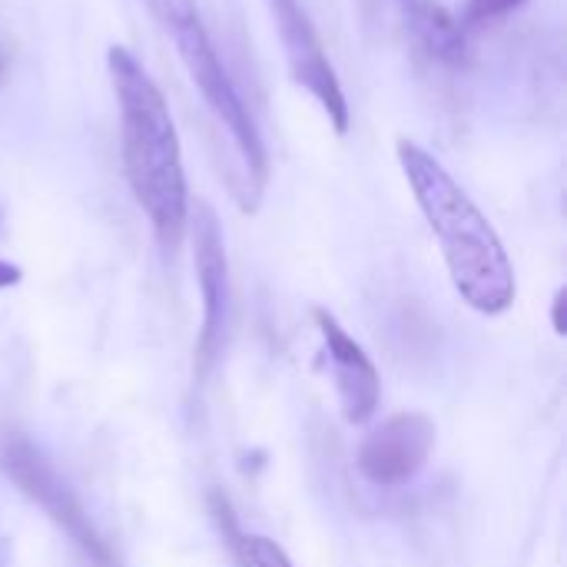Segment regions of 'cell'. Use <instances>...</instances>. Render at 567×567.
<instances>
[{"instance_id":"ba28073f","label":"cell","mask_w":567,"mask_h":567,"mask_svg":"<svg viewBox=\"0 0 567 567\" xmlns=\"http://www.w3.org/2000/svg\"><path fill=\"white\" fill-rule=\"evenodd\" d=\"M316 326H319L322 342H326V355H329V365H332V379H336L346 419L352 425L369 422L375 415V409H379V399H382V382H379V372H375L372 359L336 322L332 312L316 309Z\"/></svg>"},{"instance_id":"4fadbf2b","label":"cell","mask_w":567,"mask_h":567,"mask_svg":"<svg viewBox=\"0 0 567 567\" xmlns=\"http://www.w3.org/2000/svg\"><path fill=\"white\" fill-rule=\"evenodd\" d=\"M20 282V269L13 266V262H3L0 259V289H10V286H17Z\"/></svg>"},{"instance_id":"277c9868","label":"cell","mask_w":567,"mask_h":567,"mask_svg":"<svg viewBox=\"0 0 567 567\" xmlns=\"http://www.w3.org/2000/svg\"><path fill=\"white\" fill-rule=\"evenodd\" d=\"M269 10H272L279 40L286 47L292 80L319 100V106L332 120L336 133H349V103H346L342 83H339L336 66L329 63L306 10L299 7V0H269Z\"/></svg>"},{"instance_id":"8992f818","label":"cell","mask_w":567,"mask_h":567,"mask_svg":"<svg viewBox=\"0 0 567 567\" xmlns=\"http://www.w3.org/2000/svg\"><path fill=\"white\" fill-rule=\"evenodd\" d=\"M193 256H196V279L203 292V332H199V375L209 372L216 362L226 326H229V266L226 246L216 213L206 203H196L193 216Z\"/></svg>"},{"instance_id":"3957f363","label":"cell","mask_w":567,"mask_h":567,"mask_svg":"<svg viewBox=\"0 0 567 567\" xmlns=\"http://www.w3.org/2000/svg\"><path fill=\"white\" fill-rule=\"evenodd\" d=\"M143 7L159 23V30L173 40L189 80L199 86L203 100L209 103L216 120L233 136V143L246 163V176L252 183H262L269 176L266 146L259 140V130H256L233 76L226 73V66H223V60H219V53H216V47H213V40L199 20L196 0H143Z\"/></svg>"},{"instance_id":"52a82bcc","label":"cell","mask_w":567,"mask_h":567,"mask_svg":"<svg viewBox=\"0 0 567 567\" xmlns=\"http://www.w3.org/2000/svg\"><path fill=\"white\" fill-rule=\"evenodd\" d=\"M3 468L7 475L20 485L23 495H30L90 558L96 561H106V548L103 542L96 538L90 518L83 515L80 502L70 495V488L56 478V472L33 452L30 442L23 439H10L7 449H3Z\"/></svg>"},{"instance_id":"7a4b0ae2","label":"cell","mask_w":567,"mask_h":567,"mask_svg":"<svg viewBox=\"0 0 567 567\" xmlns=\"http://www.w3.org/2000/svg\"><path fill=\"white\" fill-rule=\"evenodd\" d=\"M399 163L442 246L458 296L482 316L508 312L518 289L495 226L452 179V173L419 143L399 140Z\"/></svg>"},{"instance_id":"9c48e42d","label":"cell","mask_w":567,"mask_h":567,"mask_svg":"<svg viewBox=\"0 0 567 567\" xmlns=\"http://www.w3.org/2000/svg\"><path fill=\"white\" fill-rule=\"evenodd\" d=\"M412 17V30L422 43V50L449 66L465 63L468 56V43H465V27L458 23V17H452L442 3L435 0H412L409 7Z\"/></svg>"},{"instance_id":"5b68a950","label":"cell","mask_w":567,"mask_h":567,"mask_svg":"<svg viewBox=\"0 0 567 567\" xmlns=\"http://www.w3.org/2000/svg\"><path fill=\"white\" fill-rule=\"evenodd\" d=\"M435 425L422 412H402L365 435L359 449V472L379 488L409 485L432 455Z\"/></svg>"},{"instance_id":"30bf717a","label":"cell","mask_w":567,"mask_h":567,"mask_svg":"<svg viewBox=\"0 0 567 567\" xmlns=\"http://www.w3.org/2000/svg\"><path fill=\"white\" fill-rule=\"evenodd\" d=\"M236 548H239V565L243 567H292L286 551L262 535H246L236 542Z\"/></svg>"},{"instance_id":"7c38bea8","label":"cell","mask_w":567,"mask_h":567,"mask_svg":"<svg viewBox=\"0 0 567 567\" xmlns=\"http://www.w3.org/2000/svg\"><path fill=\"white\" fill-rule=\"evenodd\" d=\"M565 306H567V289H558V296H555V309H551V319H555V332H558V336H565L567 332Z\"/></svg>"},{"instance_id":"6da1fadb","label":"cell","mask_w":567,"mask_h":567,"mask_svg":"<svg viewBox=\"0 0 567 567\" xmlns=\"http://www.w3.org/2000/svg\"><path fill=\"white\" fill-rule=\"evenodd\" d=\"M106 70L120 106L123 173L133 199L153 223L163 252H176L189 226V189L183 150L163 90L146 66L120 43L106 50Z\"/></svg>"},{"instance_id":"8fae6325","label":"cell","mask_w":567,"mask_h":567,"mask_svg":"<svg viewBox=\"0 0 567 567\" xmlns=\"http://www.w3.org/2000/svg\"><path fill=\"white\" fill-rule=\"evenodd\" d=\"M522 3H528V0H468L458 23H462L465 33H468V30H478V27H488V23L508 17V13L518 10Z\"/></svg>"}]
</instances>
